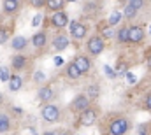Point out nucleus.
<instances>
[{
  "label": "nucleus",
  "mask_w": 151,
  "mask_h": 135,
  "mask_svg": "<svg viewBox=\"0 0 151 135\" xmlns=\"http://www.w3.org/2000/svg\"><path fill=\"white\" fill-rule=\"evenodd\" d=\"M11 37H12V27L0 25V46H4L5 42H9Z\"/></svg>",
  "instance_id": "24"
},
{
  "label": "nucleus",
  "mask_w": 151,
  "mask_h": 135,
  "mask_svg": "<svg viewBox=\"0 0 151 135\" xmlns=\"http://www.w3.org/2000/svg\"><path fill=\"white\" fill-rule=\"evenodd\" d=\"M146 23L142 21H134L128 23V46L132 47H142L146 44Z\"/></svg>",
  "instance_id": "3"
},
{
  "label": "nucleus",
  "mask_w": 151,
  "mask_h": 135,
  "mask_svg": "<svg viewBox=\"0 0 151 135\" xmlns=\"http://www.w3.org/2000/svg\"><path fill=\"white\" fill-rule=\"evenodd\" d=\"M58 97V91L51 86V84H44L37 90V102L39 103H47V102H55Z\"/></svg>",
  "instance_id": "14"
},
{
  "label": "nucleus",
  "mask_w": 151,
  "mask_h": 135,
  "mask_svg": "<svg viewBox=\"0 0 151 135\" xmlns=\"http://www.w3.org/2000/svg\"><path fill=\"white\" fill-rule=\"evenodd\" d=\"M84 93L91 98V102H97L99 100V97H100V86H99V84H90L88 90H86Z\"/></svg>",
  "instance_id": "25"
},
{
  "label": "nucleus",
  "mask_w": 151,
  "mask_h": 135,
  "mask_svg": "<svg viewBox=\"0 0 151 135\" xmlns=\"http://www.w3.org/2000/svg\"><path fill=\"white\" fill-rule=\"evenodd\" d=\"M102 116V109L97 102H91L86 109H83L81 112L76 114V121H74V128L76 130H81V128H90L93 126L99 118Z\"/></svg>",
  "instance_id": "2"
},
{
  "label": "nucleus",
  "mask_w": 151,
  "mask_h": 135,
  "mask_svg": "<svg viewBox=\"0 0 151 135\" xmlns=\"http://www.w3.org/2000/svg\"><path fill=\"white\" fill-rule=\"evenodd\" d=\"M67 2H76V0H67Z\"/></svg>",
  "instance_id": "34"
},
{
  "label": "nucleus",
  "mask_w": 151,
  "mask_h": 135,
  "mask_svg": "<svg viewBox=\"0 0 151 135\" xmlns=\"http://www.w3.org/2000/svg\"><path fill=\"white\" fill-rule=\"evenodd\" d=\"M72 62L76 63V67L79 68V72L83 74V77L91 74V70H93V58L88 53H77Z\"/></svg>",
  "instance_id": "10"
},
{
  "label": "nucleus",
  "mask_w": 151,
  "mask_h": 135,
  "mask_svg": "<svg viewBox=\"0 0 151 135\" xmlns=\"http://www.w3.org/2000/svg\"><path fill=\"white\" fill-rule=\"evenodd\" d=\"M49 44L55 53H63L70 46V37L65 30H55V35L49 39Z\"/></svg>",
  "instance_id": "7"
},
{
  "label": "nucleus",
  "mask_w": 151,
  "mask_h": 135,
  "mask_svg": "<svg viewBox=\"0 0 151 135\" xmlns=\"http://www.w3.org/2000/svg\"><path fill=\"white\" fill-rule=\"evenodd\" d=\"M95 32H99V34L106 39V40L114 39V27H113V25H109V21H107V19H97Z\"/></svg>",
  "instance_id": "17"
},
{
  "label": "nucleus",
  "mask_w": 151,
  "mask_h": 135,
  "mask_svg": "<svg viewBox=\"0 0 151 135\" xmlns=\"http://www.w3.org/2000/svg\"><path fill=\"white\" fill-rule=\"evenodd\" d=\"M125 2H127V0H121V2H119V4H121V5H123V4H125Z\"/></svg>",
  "instance_id": "33"
},
{
  "label": "nucleus",
  "mask_w": 151,
  "mask_h": 135,
  "mask_svg": "<svg viewBox=\"0 0 151 135\" xmlns=\"http://www.w3.org/2000/svg\"><path fill=\"white\" fill-rule=\"evenodd\" d=\"M19 9H21L19 0H2V11L5 16H14Z\"/></svg>",
  "instance_id": "21"
},
{
  "label": "nucleus",
  "mask_w": 151,
  "mask_h": 135,
  "mask_svg": "<svg viewBox=\"0 0 151 135\" xmlns=\"http://www.w3.org/2000/svg\"><path fill=\"white\" fill-rule=\"evenodd\" d=\"M19 2H21V0H19Z\"/></svg>",
  "instance_id": "35"
},
{
  "label": "nucleus",
  "mask_w": 151,
  "mask_h": 135,
  "mask_svg": "<svg viewBox=\"0 0 151 135\" xmlns=\"http://www.w3.org/2000/svg\"><path fill=\"white\" fill-rule=\"evenodd\" d=\"M62 74H63V77H65V79H69V81H79V79L83 77V74L79 72V68L76 67L74 62L65 63L63 68H62Z\"/></svg>",
  "instance_id": "19"
},
{
  "label": "nucleus",
  "mask_w": 151,
  "mask_h": 135,
  "mask_svg": "<svg viewBox=\"0 0 151 135\" xmlns=\"http://www.w3.org/2000/svg\"><path fill=\"white\" fill-rule=\"evenodd\" d=\"M69 21H70V18H69V12H67L65 9L55 11V12H51V16H49V25H51V28H55V30H65V28L69 27Z\"/></svg>",
  "instance_id": "9"
},
{
  "label": "nucleus",
  "mask_w": 151,
  "mask_h": 135,
  "mask_svg": "<svg viewBox=\"0 0 151 135\" xmlns=\"http://www.w3.org/2000/svg\"><path fill=\"white\" fill-rule=\"evenodd\" d=\"M67 5V0H46V11L47 12H55V11H60V9H65Z\"/></svg>",
  "instance_id": "23"
},
{
  "label": "nucleus",
  "mask_w": 151,
  "mask_h": 135,
  "mask_svg": "<svg viewBox=\"0 0 151 135\" xmlns=\"http://www.w3.org/2000/svg\"><path fill=\"white\" fill-rule=\"evenodd\" d=\"M9 75H11V72H9V68H5V67H0V79H2V81H7V79H9Z\"/></svg>",
  "instance_id": "30"
},
{
  "label": "nucleus",
  "mask_w": 151,
  "mask_h": 135,
  "mask_svg": "<svg viewBox=\"0 0 151 135\" xmlns=\"http://www.w3.org/2000/svg\"><path fill=\"white\" fill-rule=\"evenodd\" d=\"M104 11V0H84L83 12L84 19H99Z\"/></svg>",
  "instance_id": "8"
},
{
  "label": "nucleus",
  "mask_w": 151,
  "mask_h": 135,
  "mask_svg": "<svg viewBox=\"0 0 151 135\" xmlns=\"http://www.w3.org/2000/svg\"><path fill=\"white\" fill-rule=\"evenodd\" d=\"M2 98H4V95H2V93H0V103H2Z\"/></svg>",
  "instance_id": "32"
},
{
  "label": "nucleus",
  "mask_w": 151,
  "mask_h": 135,
  "mask_svg": "<svg viewBox=\"0 0 151 135\" xmlns=\"http://www.w3.org/2000/svg\"><path fill=\"white\" fill-rule=\"evenodd\" d=\"M30 46V39H27L25 35H14L11 37V49L16 51V53H23L27 51Z\"/></svg>",
  "instance_id": "18"
},
{
  "label": "nucleus",
  "mask_w": 151,
  "mask_h": 135,
  "mask_svg": "<svg viewBox=\"0 0 151 135\" xmlns=\"http://www.w3.org/2000/svg\"><path fill=\"white\" fill-rule=\"evenodd\" d=\"M107 21H109V25H113V27H116L118 23H121L123 21V14L119 12V11H114L113 14L107 18Z\"/></svg>",
  "instance_id": "28"
},
{
  "label": "nucleus",
  "mask_w": 151,
  "mask_h": 135,
  "mask_svg": "<svg viewBox=\"0 0 151 135\" xmlns=\"http://www.w3.org/2000/svg\"><path fill=\"white\" fill-rule=\"evenodd\" d=\"M23 77H21V74L19 72H12L11 75H9V79H7V88H9V91H12V93H16V91H19L21 88H23Z\"/></svg>",
  "instance_id": "20"
},
{
  "label": "nucleus",
  "mask_w": 151,
  "mask_h": 135,
  "mask_svg": "<svg viewBox=\"0 0 151 135\" xmlns=\"http://www.w3.org/2000/svg\"><path fill=\"white\" fill-rule=\"evenodd\" d=\"M40 118L49 123V125H55V123H60L63 119V109L60 103L56 102H47V103H40Z\"/></svg>",
  "instance_id": "5"
},
{
  "label": "nucleus",
  "mask_w": 151,
  "mask_h": 135,
  "mask_svg": "<svg viewBox=\"0 0 151 135\" xmlns=\"http://www.w3.org/2000/svg\"><path fill=\"white\" fill-rule=\"evenodd\" d=\"M91 30V25L88 23V19H72L69 21V34L70 39L74 40H84Z\"/></svg>",
  "instance_id": "6"
},
{
  "label": "nucleus",
  "mask_w": 151,
  "mask_h": 135,
  "mask_svg": "<svg viewBox=\"0 0 151 135\" xmlns=\"http://www.w3.org/2000/svg\"><path fill=\"white\" fill-rule=\"evenodd\" d=\"M106 47H107V40L99 34V32H93V34H90L84 39V49H86V53L91 58L100 56L106 51Z\"/></svg>",
  "instance_id": "4"
},
{
  "label": "nucleus",
  "mask_w": 151,
  "mask_h": 135,
  "mask_svg": "<svg viewBox=\"0 0 151 135\" xmlns=\"http://www.w3.org/2000/svg\"><path fill=\"white\" fill-rule=\"evenodd\" d=\"M39 21H40V14H39L37 18H35V19H34V27H35V25H37Z\"/></svg>",
  "instance_id": "31"
},
{
  "label": "nucleus",
  "mask_w": 151,
  "mask_h": 135,
  "mask_svg": "<svg viewBox=\"0 0 151 135\" xmlns=\"http://www.w3.org/2000/svg\"><path fill=\"white\" fill-rule=\"evenodd\" d=\"M30 65V56L28 55H25V51L23 53H16V55H12L11 56V70L12 72H23V70H27Z\"/></svg>",
  "instance_id": "12"
},
{
  "label": "nucleus",
  "mask_w": 151,
  "mask_h": 135,
  "mask_svg": "<svg viewBox=\"0 0 151 135\" xmlns=\"http://www.w3.org/2000/svg\"><path fill=\"white\" fill-rule=\"evenodd\" d=\"M30 44L34 46V49L39 51V53H44L47 44H49V35H47V30L42 28V30H37L35 34L30 37Z\"/></svg>",
  "instance_id": "11"
},
{
  "label": "nucleus",
  "mask_w": 151,
  "mask_h": 135,
  "mask_svg": "<svg viewBox=\"0 0 151 135\" xmlns=\"http://www.w3.org/2000/svg\"><path fill=\"white\" fill-rule=\"evenodd\" d=\"M114 39H116V44L118 46H128V23L123 19L116 30H114Z\"/></svg>",
  "instance_id": "16"
},
{
  "label": "nucleus",
  "mask_w": 151,
  "mask_h": 135,
  "mask_svg": "<svg viewBox=\"0 0 151 135\" xmlns=\"http://www.w3.org/2000/svg\"><path fill=\"white\" fill-rule=\"evenodd\" d=\"M135 134H137V135H148V134H151V121L141 123L139 126H135Z\"/></svg>",
  "instance_id": "26"
},
{
  "label": "nucleus",
  "mask_w": 151,
  "mask_h": 135,
  "mask_svg": "<svg viewBox=\"0 0 151 135\" xmlns=\"http://www.w3.org/2000/svg\"><path fill=\"white\" fill-rule=\"evenodd\" d=\"M141 109L146 111V112H151V90L142 97V102H141Z\"/></svg>",
  "instance_id": "27"
},
{
  "label": "nucleus",
  "mask_w": 151,
  "mask_h": 135,
  "mask_svg": "<svg viewBox=\"0 0 151 135\" xmlns=\"http://www.w3.org/2000/svg\"><path fill=\"white\" fill-rule=\"evenodd\" d=\"M90 103H91V98H90L86 93H77L74 98L70 100V103H69V111L76 116L77 112H81L83 109H86Z\"/></svg>",
  "instance_id": "13"
},
{
  "label": "nucleus",
  "mask_w": 151,
  "mask_h": 135,
  "mask_svg": "<svg viewBox=\"0 0 151 135\" xmlns=\"http://www.w3.org/2000/svg\"><path fill=\"white\" fill-rule=\"evenodd\" d=\"M99 130L106 135H128L134 130V121L127 112H106L99 118Z\"/></svg>",
  "instance_id": "1"
},
{
  "label": "nucleus",
  "mask_w": 151,
  "mask_h": 135,
  "mask_svg": "<svg viewBox=\"0 0 151 135\" xmlns=\"http://www.w3.org/2000/svg\"><path fill=\"white\" fill-rule=\"evenodd\" d=\"M14 126V121L11 118L9 112L5 111H0V134H9Z\"/></svg>",
  "instance_id": "22"
},
{
  "label": "nucleus",
  "mask_w": 151,
  "mask_h": 135,
  "mask_svg": "<svg viewBox=\"0 0 151 135\" xmlns=\"http://www.w3.org/2000/svg\"><path fill=\"white\" fill-rule=\"evenodd\" d=\"M27 4L35 11H42L46 7V0H27Z\"/></svg>",
  "instance_id": "29"
},
{
  "label": "nucleus",
  "mask_w": 151,
  "mask_h": 135,
  "mask_svg": "<svg viewBox=\"0 0 151 135\" xmlns=\"http://www.w3.org/2000/svg\"><path fill=\"white\" fill-rule=\"evenodd\" d=\"M137 12H139V21L146 23L144 16L151 12V0H127Z\"/></svg>",
  "instance_id": "15"
}]
</instances>
